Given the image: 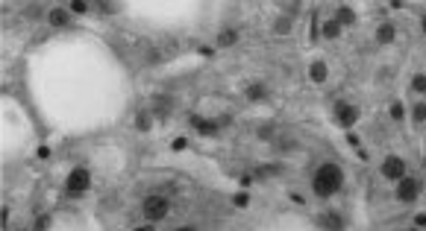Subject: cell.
Wrapping results in <instances>:
<instances>
[{"label": "cell", "instance_id": "obj_28", "mask_svg": "<svg viewBox=\"0 0 426 231\" xmlns=\"http://www.w3.org/2000/svg\"><path fill=\"white\" fill-rule=\"evenodd\" d=\"M185 144H188L185 138H176V141H174V149H185Z\"/></svg>", "mask_w": 426, "mask_h": 231}, {"label": "cell", "instance_id": "obj_4", "mask_svg": "<svg viewBox=\"0 0 426 231\" xmlns=\"http://www.w3.org/2000/svg\"><path fill=\"white\" fill-rule=\"evenodd\" d=\"M421 190H424V182L406 176V179L397 185V199H400V202H415V199L421 196Z\"/></svg>", "mask_w": 426, "mask_h": 231}, {"label": "cell", "instance_id": "obj_23", "mask_svg": "<svg viewBox=\"0 0 426 231\" xmlns=\"http://www.w3.org/2000/svg\"><path fill=\"white\" fill-rule=\"evenodd\" d=\"M403 114H406V111H403V105H400V103H394V105H391V120H403Z\"/></svg>", "mask_w": 426, "mask_h": 231}, {"label": "cell", "instance_id": "obj_17", "mask_svg": "<svg viewBox=\"0 0 426 231\" xmlns=\"http://www.w3.org/2000/svg\"><path fill=\"white\" fill-rule=\"evenodd\" d=\"M324 35H326V38H338V35H341V23L335 21V15H332L329 21H324Z\"/></svg>", "mask_w": 426, "mask_h": 231}, {"label": "cell", "instance_id": "obj_30", "mask_svg": "<svg viewBox=\"0 0 426 231\" xmlns=\"http://www.w3.org/2000/svg\"><path fill=\"white\" fill-rule=\"evenodd\" d=\"M135 231H153V223H147V226H138Z\"/></svg>", "mask_w": 426, "mask_h": 231}, {"label": "cell", "instance_id": "obj_10", "mask_svg": "<svg viewBox=\"0 0 426 231\" xmlns=\"http://www.w3.org/2000/svg\"><path fill=\"white\" fill-rule=\"evenodd\" d=\"M394 35H397V29H394V23H391V21L379 23V29H376V41H379V44H391V41H394Z\"/></svg>", "mask_w": 426, "mask_h": 231}, {"label": "cell", "instance_id": "obj_20", "mask_svg": "<svg viewBox=\"0 0 426 231\" xmlns=\"http://www.w3.org/2000/svg\"><path fill=\"white\" fill-rule=\"evenodd\" d=\"M412 120H415V123H424V120H426V103H418V105H415Z\"/></svg>", "mask_w": 426, "mask_h": 231}, {"label": "cell", "instance_id": "obj_33", "mask_svg": "<svg viewBox=\"0 0 426 231\" xmlns=\"http://www.w3.org/2000/svg\"><path fill=\"white\" fill-rule=\"evenodd\" d=\"M421 26H424V32H426V15H424V18H421Z\"/></svg>", "mask_w": 426, "mask_h": 231}, {"label": "cell", "instance_id": "obj_1", "mask_svg": "<svg viewBox=\"0 0 426 231\" xmlns=\"http://www.w3.org/2000/svg\"><path fill=\"white\" fill-rule=\"evenodd\" d=\"M341 185H344V173H341L338 164H329V161L321 164L318 173H315V179H312V190H315V196H321V199H329L332 193H338Z\"/></svg>", "mask_w": 426, "mask_h": 231}, {"label": "cell", "instance_id": "obj_16", "mask_svg": "<svg viewBox=\"0 0 426 231\" xmlns=\"http://www.w3.org/2000/svg\"><path fill=\"white\" fill-rule=\"evenodd\" d=\"M215 44H218V47H232V44H238V29H224V32L218 35Z\"/></svg>", "mask_w": 426, "mask_h": 231}, {"label": "cell", "instance_id": "obj_25", "mask_svg": "<svg viewBox=\"0 0 426 231\" xmlns=\"http://www.w3.org/2000/svg\"><path fill=\"white\" fill-rule=\"evenodd\" d=\"M9 223V208H0V229H6Z\"/></svg>", "mask_w": 426, "mask_h": 231}, {"label": "cell", "instance_id": "obj_24", "mask_svg": "<svg viewBox=\"0 0 426 231\" xmlns=\"http://www.w3.org/2000/svg\"><path fill=\"white\" fill-rule=\"evenodd\" d=\"M85 9H88V6H85L82 0H74V3H71V12H76V15H82Z\"/></svg>", "mask_w": 426, "mask_h": 231}, {"label": "cell", "instance_id": "obj_22", "mask_svg": "<svg viewBox=\"0 0 426 231\" xmlns=\"http://www.w3.org/2000/svg\"><path fill=\"white\" fill-rule=\"evenodd\" d=\"M256 173H259L262 179H265V176H279V173H282V167H259Z\"/></svg>", "mask_w": 426, "mask_h": 231}, {"label": "cell", "instance_id": "obj_15", "mask_svg": "<svg viewBox=\"0 0 426 231\" xmlns=\"http://www.w3.org/2000/svg\"><path fill=\"white\" fill-rule=\"evenodd\" d=\"M309 76H312V82H326L329 70H326V64H324V62H312V67H309Z\"/></svg>", "mask_w": 426, "mask_h": 231}, {"label": "cell", "instance_id": "obj_29", "mask_svg": "<svg viewBox=\"0 0 426 231\" xmlns=\"http://www.w3.org/2000/svg\"><path fill=\"white\" fill-rule=\"evenodd\" d=\"M235 205H238V208H244V205H247V196H244V193H238V196H235Z\"/></svg>", "mask_w": 426, "mask_h": 231}, {"label": "cell", "instance_id": "obj_11", "mask_svg": "<svg viewBox=\"0 0 426 231\" xmlns=\"http://www.w3.org/2000/svg\"><path fill=\"white\" fill-rule=\"evenodd\" d=\"M335 21H338L341 26H353V23H356V12H353L350 6H338V12H335Z\"/></svg>", "mask_w": 426, "mask_h": 231}, {"label": "cell", "instance_id": "obj_8", "mask_svg": "<svg viewBox=\"0 0 426 231\" xmlns=\"http://www.w3.org/2000/svg\"><path fill=\"white\" fill-rule=\"evenodd\" d=\"M191 126H194V129H197L203 138H212V135H218V123H215V120H203L200 114H194V117H191Z\"/></svg>", "mask_w": 426, "mask_h": 231}, {"label": "cell", "instance_id": "obj_32", "mask_svg": "<svg viewBox=\"0 0 426 231\" xmlns=\"http://www.w3.org/2000/svg\"><path fill=\"white\" fill-rule=\"evenodd\" d=\"M174 231H197V229H191V226H179V229H174Z\"/></svg>", "mask_w": 426, "mask_h": 231}, {"label": "cell", "instance_id": "obj_21", "mask_svg": "<svg viewBox=\"0 0 426 231\" xmlns=\"http://www.w3.org/2000/svg\"><path fill=\"white\" fill-rule=\"evenodd\" d=\"M50 223H53V220H50V214H44V217H38V220H35V229H32V231H47V229H50Z\"/></svg>", "mask_w": 426, "mask_h": 231}, {"label": "cell", "instance_id": "obj_34", "mask_svg": "<svg viewBox=\"0 0 426 231\" xmlns=\"http://www.w3.org/2000/svg\"><path fill=\"white\" fill-rule=\"evenodd\" d=\"M412 231H418V229H412Z\"/></svg>", "mask_w": 426, "mask_h": 231}, {"label": "cell", "instance_id": "obj_6", "mask_svg": "<svg viewBox=\"0 0 426 231\" xmlns=\"http://www.w3.org/2000/svg\"><path fill=\"white\" fill-rule=\"evenodd\" d=\"M356 120H359V108H356V105H350V103H335V123H338V126L350 129V126H356Z\"/></svg>", "mask_w": 426, "mask_h": 231}, {"label": "cell", "instance_id": "obj_12", "mask_svg": "<svg viewBox=\"0 0 426 231\" xmlns=\"http://www.w3.org/2000/svg\"><path fill=\"white\" fill-rule=\"evenodd\" d=\"M150 126H153V111H150V108H141V111L135 114V129H138V132H147Z\"/></svg>", "mask_w": 426, "mask_h": 231}, {"label": "cell", "instance_id": "obj_5", "mask_svg": "<svg viewBox=\"0 0 426 231\" xmlns=\"http://www.w3.org/2000/svg\"><path fill=\"white\" fill-rule=\"evenodd\" d=\"M88 185H91V173L85 167H74L68 173V190L71 193H82V190H88Z\"/></svg>", "mask_w": 426, "mask_h": 231}, {"label": "cell", "instance_id": "obj_13", "mask_svg": "<svg viewBox=\"0 0 426 231\" xmlns=\"http://www.w3.org/2000/svg\"><path fill=\"white\" fill-rule=\"evenodd\" d=\"M321 223H324V229H326V231H344V220H341L338 214H332V211H329V214H324V217H321Z\"/></svg>", "mask_w": 426, "mask_h": 231}, {"label": "cell", "instance_id": "obj_18", "mask_svg": "<svg viewBox=\"0 0 426 231\" xmlns=\"http://www.w3.org/2000/svg\"><path fill=\"white\" fill-rule=\"evenodd\" d=\"M274 32H276V35H288V32H291V18H288V15H279L276 23H274Z\"/></svg>", "mask_w": 426, "mask_h": 231}, {"label": "cell", "instance_id": "obj_2", "mask_svg": "<svg viewBox=\"0 0 426 231\" xmlns=\"http://www.w3.org/2000/svg\"><path fill=\"white\" fill-rule=\"evenodd\" d=\"M168 211H171L168 196L153 193V196H144V202H141V214H144V220H147V223H159V220H165V217H168Z\"/></svg>", "mask_w": 426, "mask_h": 231}, {"label": "cell", "instance_id": "obj_14", "mask_svg": "<svg viewBox=\"0 0 426 231\" xmlns=\"http://www.w3.org/2000/svg\"><path fill=\"white\" fill-rule=\"evenodd\" d=\"M47 21H50V26H56V29H59V26H68V21H71V18H68V12H65V9H50Z\"/></svg>", "mask_w": 426, "mask_h": 231}, {"label": "cell", "instance_id": "obj_26", "mask_svg": "<svg viewBox=\"0 0 426 231\" xmlns=\"http://www.w3.org/2000/svg\"><path fill=\"white\" fill-rule=\"evenodd\" d=\"M259 135H262L265 141H271V135H274V129H271V126H265V129H259Z\"/></svg>", "mask_w": 426, "mask_h": 231}, {"label": "cell", "instance_id": "obj_31", "mask_svg": "<svg viewBox=\"0 0 426 231\" xmlns=\"http://www.w3.org/2000/svg\"><path fill=\"white\" fill-rule=\"evenodd\" d=\"M418 226H426V214H418Z\"/></svg>", "mask_w": 426, "mask_h": 231}, {"label": "cell", "instance_id": "obj_19", "mask_svg": "<svg viewBox=\"0 0 426 231\" xmlns=\"http://www.w3.org/2000/svg\"><path fill=\"white\" fill-rule=\"evenodd\" d=\"M412 91H415V94H426V73H418V76L412 79Z\"/></svg>", "mask_w": 426, "mask_h": 231}, {"label": "cell", "instance_id": "obj_7", "mask_svg": "<svg viewBox=\"0 0 426 231\" xmlns=\"http://www.w3.org/2000/svg\"><path fill=\"white\" fill-rule=\"evenodd\" d=\"M171 108H174V103H171V97H165V94H156L153 97V117H159V120H168L171 117Z\"/></svg>", "mask_w": 426, "mask_h": 231}, {"label": "cell", "instance_id": "obj_27", "mask_svg": "<svg viewBox=\"0 0 426 231\" xmlns=\"http://www.w3.org/2000/svg\"><path fill=\"white\" fill-rule=\"evenodd\" d=\"M97 9H100V12H115V9H118V6H112V3H100V6H97Z\"/></svg>", "mask_w": 426, "mask_h": 231}, {"label": "cell", "instance_id": "obj_3", "mask_svg": "<svg viewBox=\"0 0 426 231\" xmlns=\"http://www.w3.org/2000/svg\"><path fill=\"white\" fill-rule=\"evenodd\" d=\"M382 176H385L388 182H403V179H406V161H403L400 155H388V158L382 161Z\"/></svg>", "mask_w": 426, "mask_h": 231}, {"label": "cell", "instance_id": "obj_9", "mask_svg": "<svg viewBox=\"0 0 426 231\" xmlns=\"http://www.w3.org/2000/svg\"><path fill=\"white\" fill-rule=\"evenodd\" d=\"M244 97H247L250 103H262V100H268V88H265L262 82H250L247 91H244Z\"/></svg>", "mask_w": 426, "mask_h": 231}]
</instances>
